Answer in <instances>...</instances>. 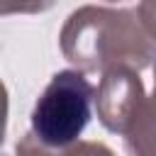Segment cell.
Masks as SVG:
<instances>
[{
	"instance_id": "obj_1",
	"label": "cell",
	"mask_w": 156,
	"mask_h": 156,
	"mask_svg": "<svg viewBox=\"0 0 156 156\" xmlns=\"http://www.w3.org/2000/svg\"><path fill=\"white\" fill-rule=\"evenodd\" d=\"M61 51L80 71L115 68L139 71L156 56V44L146 34L136 7L83 5L68 15L61 29Z\"/></svg>"
},
{
	"instance_id": "obj_2",
	"label": "cell",
	"mask_w": 156,
	"mask_h": 156,
	"mask_svg": "<svg viewBox=\"0 0 156 156\" xmlns=\"http://www.w3.org/2000/svg\"><path fill=\"white\" fill-rule=\"evenodd\" d=\"M95 93L98 88L78 68L54 73L32 110L34 139L49 149L73 146L90 122Z\"/></svg>"
},
{
	"instance_id": "obj_3",
	"label": "cell",
	"mask_w": 156,
	"mask_h": 156,
	"mask_svg": "<svg viewBox=\"0 0 156 156\" xmlns=\"http://www.w3.org/2000/svg\"><path fill=\"white\" fill-rule=\"evenodd\" d=\"M144 95V85L132 68H115L102 76V83L95 93V107L100 122L115 132L122 134L134 105Z\"/></svg>"
},
{
	"instance_id": "obj_4",
	"label": "cell",
	"mask_w": 156,
	"mask_h": 156,
	"mask_svg": "<svg viewBox=\"0 0 156 156\" xmlns=\"http://www.w3.org/2000/svg\"><path fill=\"white\" fill-rule=\"evenodd\" d=\"M124 146L132 156H156V98L141 95L124 129Z\"/></svg>"
},
{
	"instance_id": "obj_5",
	"label": "cell",
	"mask_w": 156,
	"mask_h": 156,
	"mask_svg": "<svg viewBox=\"0 0 156 156\" xmlns=\"http://www.w3.org/2000/svg\"><path fill=\"white\" fill-rule=\"evenodd\" d=\"M17 156H115V154L98 141H78L66 149H49L41 141H37L34 134L29 132L22 141H17Z\"/></svg>"
},
{
	"instance_id": "obj_6",
	"label": "cell",
	"mask_w": 156,
	"mask_h": 156,
	"mask_svg": "<svg viewBox=\"0 0 156 156\" xmlns=\"http://www.w3.org/2000/svg\"><path fill=\"white\" fill-rule=\"evenodd\" d=\"M136 15L146 29V34L151 37V41L156 44V2H141L136 7Z\"/></svg>"
},
{
	"instance_id": "obj_7",
	"label": "cell",
	"mask_w": 156,
	"mask_h": 156,
	"mask_svg": "<svg viewBox=\"0 0 156 156\" xmlns=\"http://www.w3.org/2000/svg\"><path fill=\"white\" fill-rule=\"evenodd\" d=\"M154 78H156V66H154ZM154 98H156V85H154Z\"/></svg>"
}]
</instances>
